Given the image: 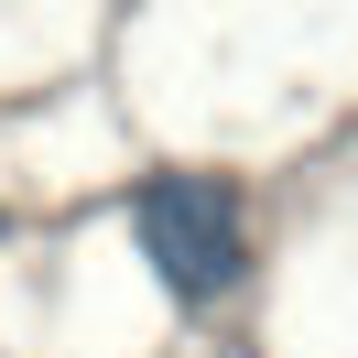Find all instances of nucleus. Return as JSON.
Masks as SVG:
<instances>
[{"label": "nucleus", "instance_id": "1", "mask_svg": "<svg viewBox=\"0 0 358 358\" xmlns=\"http://www.w3.org/2000/svg\"><path fill=\"white\" fill-rule=\"evenodd\" d=\"M131 239L152 261V282L174 304H196V315L250 282V206H239L228 174H152V185H131Z\"/></svg>", "mask_w": 358, "mask_h": 358}]
</instances>
